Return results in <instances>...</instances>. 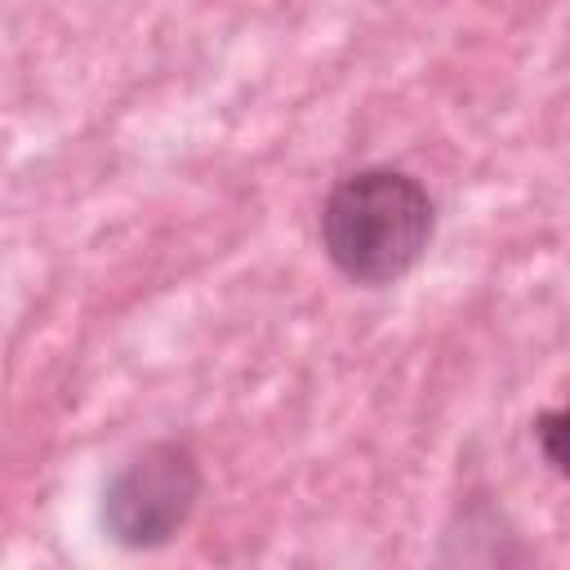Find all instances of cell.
Masks as SVG:
<instances>
[{
    "label": "cell",
    "mask_w": 570,
    "mask_h": 570,
    "mask_svg": "<svg viewBox=\"0 0 570 570\" xmlns=\"http://www.w3.org/2000/svg\"><path fill=\"white\" fill-rule=\"evenodd\" d=\"M436 236L428 187L392 165H370L330 187L321 200V249L352 285H392L419 267Z\"/></svg>",
    "instance_id": "obj_1"
},
{
    "label": "cell",
    "mask_w": 570,
    "mask_h": 570,
    "mask_svg": "<svg viewBox=\"0 0 570 570\" xmlns=\"http://www.w3.org/2000/svg\"><path fill=\"white\" fill-rule=\"evenodd\" d=\"M205 490L200 459L187 441H151L116 468L102 490V525L120 548H165L196 512Z\"/></svg>",
    "instance_id": "obj_2"
},
{
    "label": "cell",
    "mask_w": 570,
    "mask_h": 570,
    "mask_svg": "<svg viewBox=\"0 0 570 570\" xmlns=\"http://www.w3.org/2000/svg\"><path fill=\"white\" fill-rule=\"evenodd\" d=\"M561 432H566V414L561 410H543L534 419V441L543 450V463L552 472H566V454H561Z\"/></svg>",
    "instance_id": "obj_3"
}]
</instances>
